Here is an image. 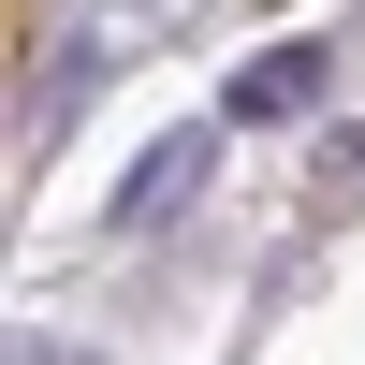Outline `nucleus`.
Returning <instances> with one entry per match:
<instances>
[{"mask_svg":"<svg viewBox=\"0 0 365 365\" xmlns=\"http://www.w3.org/2000/svg\"><path fill=\"white\" fill-rule=\"evenodd\" d=\"M322 73H336V58H322L307 29H292V44H249V58H234V88H220V117L278 132V117H307V103H322Z\"/></svg>","mask_w":365,"mask_h":365,"instance_id":"obj_1","label":"nucleus"},{"mask_svg":"<svg viewBox=\"0 0 365 365\" xmlns=\"http://www.w3.org/2000/svg\"><path fill=\"white\" fill-rule=\"evenodd\" d=\"M205 161H220V132H161V146H146V161H132V190H117V220H175V205H190L205 190Z\"/></svg>","mask_w":365,"mask_h":365,"instance_id":"obj_2","label":"nucleus"},{"mask_svg":"<svg viewBox=\"0 0 365 365\" xmlns=\"http://www.w3.org/2000/svg\"><path fill=\"white\" fill-rule=\"evenodd\" d=\"M15 365H103V351H58V336H44V351H15Z\"/></svg>","mask_w":365,"mask_h":365,"instance_id":"obj_3","label":"nucleus"}]
</instances>
